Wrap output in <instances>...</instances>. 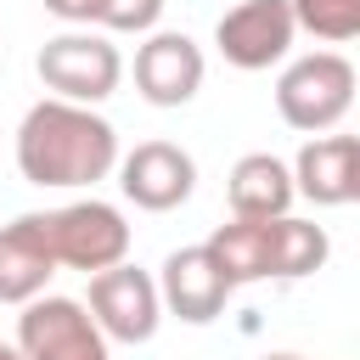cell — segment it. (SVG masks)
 <instances>
[{
    "label": "cell",
    "instance_id": "6",
    "mask_svg": "<svg viewBox=\"0 0 360 360\" xmlns=\"http://www.w3.org/2000/svg\"><path fill=\"white\" fill-rule=\"evenodd\" d=\"M90 321L107 332V343H146L163 321V304H158V281L146 270H135L129 259L107 264L90 276Z\"/></svg>",
    "mask_w": 360,
    "mask_h": 360
},
{
    "label": "cell",
    "instance_id": "7",
    "mask_svg": "<svg viewBox=\"0 0 360 360\" xmlns=\"http://www.w3.org/2000/svg\"><path fill=\"white\" fill-rule=\"evenodd\" d=\"M292 11L287 0H236L219 22H214V45L231 68L242 73H259V68H276L287 51H292Z\"/></svg>",
    "mask_w": 360,
    "mask_h": 360
},
{
    "label": "cell",
    "instance_id": "19",
    "mask_svg": "<svg viewBox=\"0 0 360 360\" xmlns=\"http://www.w3.org/2000/svg\"><path fill=\"white\" fill-rule=\"evenodd\" d=\"M264 360H304V354H264Z\"/></svg>",
    "mask_w": 360,
    "mask_h": 360
},
{
    "label": "cell",
    "instance_id": "17",
    "mask_svg": "<svg viewBox=\"0 0 360 360\" xmlns=\"http://www.w3.org/2000/svg\"><path fill=\"white\" fill-rule=\"evenodd\" d=\"M45 11H51V17H62V22H73V28H96L101 0H45Z\"/></svg>",
    "mask_w": 360,
    "mask_h": 360
},
{
    "label": "cell",
    "instance_id": "15",
    "mask_svg": "<svg viewBox=\"0 0 360 360\" xmlns=\"http://www.w3.org/2000/svg\"><path fill=\"white\" fill-rule=\"evenodd\" d=\"M292 22L326 45H343L360 34V0H287Z\"/></svg>",
    "mask_w": 360,
    "mask_h": 360
},
{
    "label": "cell",
    "instance_id": "2",
    "mask_svg": "<svg viewBox=\"0 0 360 360\" xmlns=\"http://www.w3.org/2000/svg\"><path fill=\"white\" fill-rule=\"evenodd\" d=\"M349 107H354V62L343 51H309L287 62V73L276 79V112L287 129L326 135L349 118Z\"/></svg>",
    "mask_w": 360,
    "mask_h": 360
},
{
    "label": "cell",
    "instance_id": "11",
    "mask_svg": "<svg viewBox=\"0 0 360 360\" xmlns=\"http://www.w3.org/2000/svg\"><path fill=\"white\" fill-rule=\"evenodd\" d=\"M287 169H292V191L309 197L315 208H343L360 197V141L354 135H309Z\"/></svg>",
    "mask_w": 360,
    "mask_h": 360
},
{
    "label": "cell",
    "instance_id": "13",
    "mask_svg": "<svg viewBox=\"0 0 360 360\" xmlns=\"http://www.w3.org/2000/svg\"><path fill=\"white\" fill-rule=\"evenodd\" d=\"M292 169L276 158V152H248L236 158L231 180H225V202H231V219H281L292 208Z\"/></svg>",
    "mask_w": 360,
    "mask_h": 360
},
{
    "label": "cell",
    "instance_id": "12",
    "mask_svg": "<svg viewBox=\"0 0 360 360\" xmlns=\"http://www.w3.org/2000/svg\"><path fill=\"white\" fill-rule=\"evenodd\" d=\"M56 276V259L39 236V214H17L0 225V304H28Z\"/></svg>",
    "mask_w": 360,
    "mask_h": 360
},
{
    "label": "cell",
    "instance_id": "3",
    "mask_svg": "<svg viewBox=\"0 0 360 360\" xmlns=\"http://www.w3.org/2000/svg\"><path fill=\"white\" fill-rule=\"evenodd\" d=\"M34 68H39V84H45L51 96L79 101V107L107 101V96L118 90V79H124V56H118V45H112L107 34H96V28L51 34V39L39 45Z\"/></svg>",
    "mask_w": 360,
    "mask_h": 360
},
{
    "label": "cell",
    "instance_id": "16",
    "mask_svg": "<svg viewBox=\"0 0 360 360\" xmlns=\"http://www.w3.org/2000/svg\"><path fill=\"white\" fill-rule=\"evenodd\" d=\"M158 17H163V0H101L96 28H107V34H152Z\"/></svg>",
    "mask_w": 360,
    "mask_h": 360
},
{
    "label": "cell",
    "instance_id": "5",
    "mask_svg": "<svg viewBox=\"0 0 360 360\" xmlns=\"http://www.w3.org/2000/svg\"><path fill=\"white\" fill-rule=\"evenodd\" d=\"M17 349L22 360H112L107 354V332L90 321V309L79 298L62 292H39L28 304H17Z\"/></svg>",
    "mask_w": 360,
    "mask_h": 360
},
{
    "label": "cell",
    "instance_id": "1",
    "mask_svg": "<svg viewBox=\"0 0 360 360\" xmlns=\"http://www.w3.org/2000/svg\"><path fill=\"white\" fill-rule=\"evenodd\" d=\"M17 169L28 186H96L118 169V129L96 107L45 96L17 124Z\"/></svg>",
    "mask_w": 360,
    "mask_h": 360
},
{
    "label": "cell",
    "instance_id": "10",
    "mask_svg": "<svg viewBox=\"0 0 360 360\" xmlns=\"http://www.w3.org/2000/svg\"><path fill=\"white\" fill-rule=\"evenodd\" d=\"M202 73H208L202 45L191 34H180V28H158L135 51V90L152 107H186L202 90Z\"/></svg>",
    "mask_w": 360,
    "mask_h": 360
},
{
    "label": "cell",
    "instance_id": "18",
    "mask_svg": "<svg viewBox=\"0 0 360 360\" xmlns=\"http://www.w3.org/2000/svg\"><path fill=\"white\" fill-rule=\"evenodd\" d=\"M0 360H22V349L17 343H0Z\"/></svg>",
    "mask_w": 360,
    "mask_h": 360
},
{
    "label": "cell",
    "instance_id": "14",
    "mask_svg": "<svg viewBox=\"0 0 360 360\" xmlns=\"http://www.w3.org/2000/svg\"><path fill=\"white\" fill-rule=\"evenodd\" d=\"M202 248L219 259V270L231 276V287H248V281H270L276 276V219H231Z\"/></svg>",
    "mask_w": 360,
    "mask_h": 360
},
{
    "label": "cell",
    "instance_id": "8",
    "mask_svg": "<svg viewBox=\"0 0 360 360\" xmlns=\"http://www.w3.org/2000/svg\"><path fill=\"white\" fill-rule=\"evenodd\" d=\"M118 191L146 214H169L197 191V158L174 141H141L118 158Z\"/></svg>",
    "mask_w": 360,
    "mask_h": 360
},
{
    "label": "cell",
    "instance_id": "4",
    "mask_svg": "<svg viewBox=\"0 0 360 360\" xmlns=\"http://www.w3.org/2000/svg\"><path fill=\"white\" fill-rule=\"evenodd\" d=\"M39 236H45V248H51L56 270L68 264V270L96 276V270L129 259V225H124V214H118L112 202H101V197H84V202H68V208H45V214H39Z\"/></svg>",
    "mask_w": 360,
    "mask_h": 360
},
{
    "label": "cell",
    "instance_id": "9",
    "mask_svg": "<svg viewBox=\"0 0 360 360\" xmlns=\"http://www.w3.org/2000/svg\"><path fill=\"white\" fill-rule=\"evenodd\" d=\"M231 276L219 270V259L197 242V248H174L169 259H163V270H158V304L169 309V315H180L186 326H208V321H219L225 315V304H231Z\"/></svg>",
    "mask_w": 360,
    "mask_h": 360
}]
</instances>
